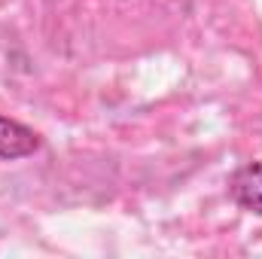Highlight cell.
<instances>
[{
  "label": "cell",
  "instance_id": "1",
  "mask_svg": "<svg viewBox=\"0 0 262 259\" xmlns=\"http://www.w3.org/2000/svg\"><path fill=\"white\" fill-rule=\"evenodd\" d=\"M40 149V134L28 125L0 116V159H25Z\"/></svg>",
  "mask_w": 262,
  "mask_h": 259
},
{
  "label": "cell",
  "instance_id": "2",
  "mask_svg": "<svg viewBox=\"0 0 262 259\" xmlns=\"http://www.w3.org/2000/svg\"><path fill=\"white\" fill-rule=\"evenodd\" d=\"M232 195H235V201H238L244 210L262 217V159L244 165V168L232 177Z\"/></svg>",
  "mask_w": 262,
  "mask_h": 259
}]
</instances>
